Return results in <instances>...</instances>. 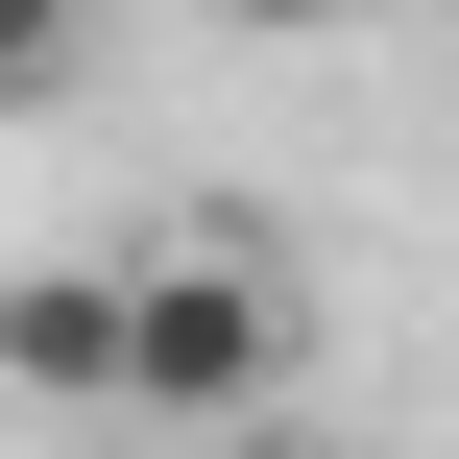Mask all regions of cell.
Returning a JSON list of instances; mask_svg holds the SVG:
<instances>
[{
    "label": "cell",
    "mask_w": 459,
    "mask_h": 459,
    "mask_svg": "<svg viewBox=\"0 0 459 459\" xmlns=\"http://www.w3.org/2000/svg\"><path fill=\"white\" fill-rule=\"evenodd\" d=\"M218 24H363V0H218Z\"/></svg>",
    "instance_id": "5"
},
{
    "label": "cell",
    "mask_w": 459,
    "mask_h": 459,
    "mask_svg": "<svg viewBox=\"0 0 459 459\" xmlns=\"http://www.w3.org/2000/svg\"><path fill=\"white\" fill-rule=\"evenodd\" d=\"M194 459H363V436H315V411H218Z\"/></svg>",
    "instance_id": "4"
},
{
    "label": "cell",
    "mask_w": 459,
    "mask_h": 459,
    "mask_svg": "<svg viewBox=\"0 0 459 459\" xmlns=\"http://www.w3.org/2000/svg\"><path fill=\"white\" fill-rule=\"evenodd\" d=\"M0 387L24 411H97V266H24L0 290Z\"/></svg>",
    "instance_id": "2"
},
{
    "label": "cell",
    "mask_w": 459,
    "mask_h": 459,
    "mask_svg": "<svg viewBox=\"0 0 459 459\" xmlns=\"http://www.w3.org/2000/svg\"><path fill=\"white\" fill-rule=\"evenodd\" d=\"M73 73H97V0H0V121H48Z\"/></svg>",
    "instance_id": "3"
},
{
    "label": "cell",
    "mask_w": 459,
    "mask_h": 459,
    "mask_svg": "<svg viewBox=\"0 0 459 459\" xmlns=\"http://www.w3.org/2000/svg\"><path fill=\"white\" fill-rule=\"evenodd\" d=\"M290 266L242 242V218H194V242H121L97 266V411L121 436H218V411H290Z\"/></svg>",
    "instance_id": "1"
}]
</instances>
